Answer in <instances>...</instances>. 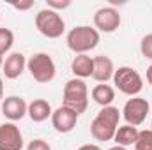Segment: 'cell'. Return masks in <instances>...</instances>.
<instances>
[{
    "mask_svg": "<svg viewBox=\"0 0 152 150\" xmlns=\"http://www.w3.org/2000/svg\"><path fill=\"white\" fill-rule=\"evenodd\" d=\"M120 120V111L115 106H104L96 115L90 124V134L97 141H110L113 140Z\"/></svg>",
    "mask_w": 152,
    "mask_h": 150,
    "instance_id": "obj_1",
    "label": "cell"
},
{
    "mask_svg": "<svg viewBox=\"0 0 152 150\" xmlns=\"http://www.w3.org/2000/svg\"><path fill=\"white\" fill-rule=\"evenodd\" d=\"M99 39L101 36L94 27L80 25L67 34V46L76 55H87L90 50H94L99 44Z\"/></svg>",
    "mask_w": 152,
    "mask_h": 150,
    "instance_id": "obj_2",
    "label": "cell"
},
{
    "mask_svg": "<svg viewBox=\"0 0 152 150\" xmlns=\"http://www.w3.org/2000/svg\"><path fill=\"white\" fill-rule=\"evenodd\" d=\"M62 106L76 111L78 115L85 113L88 106V88L83 79L73 78L64 85V104Z\"/></svg>",
    "mask_w": 152,
    "mask_h": 150,
    "instance_id": "obj_3",
    "label": "cell"
},
{
    "mask_svg": "<svg viewBox=\"0 0 152 150\" xmlns=\"http://www.w3.org/2000/svg\"><path fill=\"white\" fill-rule=\"evenodd\" d=\"M36 28L44 37L58 39L66 30V23L57 11H51L46 7V9H41L36 14Z\"/></svg>",
    "mask_w": 152,
    "mask_h": 150,
    "instance_id": "obj_4",
    "label": "cell"
},
{
    "mask_svg": "<svg viewBox=\"0 0 152 150\" xmlns=\"http://www.w3.org/2000/svg\"><path fill=\"white\" fill-rule=\"evenodd\" d=\"M113 85L126 95L136 97L142 90H143V79L138 74L136 69L129 67V66H122L118 69H115L113 74Z\"/></svg>",
    "mask_w": 152,
    "mask_h": 150,
    "instance_id": "obj_5",
    "label": "cell"
},
{
    "mask_svg": "<svg viewBox=\"0 0 152 150\" xmlns=\"http://www.w3.org/2000/svg\"><path fill=\"white\" fill-rule=\"evenodd\" d=\"M27 69L30 76L37 81V83H50L55 74H57V67L53 58L48 53H36L27 60Z\"/></svg>",
    "mask_w": 152,
    "mask_h": 150,
    "instance_id": "obj_6",
    "label": "cell"
},
{
    "mask_svg": "<svg viewBox=\"0 0 152 150\" xmlns=\"http://www.w3.org/2000/svg\"><path fill=\"white\" fill-rule=\"evenodd\" d=\"M149 111H151L149 101L140 97V95H136V97L127 99V103L124 104V110H122V117H124L127 125L138 127V125H142L145 122Z\"/></svg>",
    "mask_w": 152,
    "mask_h": 150,
    "instance_id": "obj_7",
    "label": "cell"
},
{
    "mask_svg": "<svg viewBox=\"0 0 152 150\" xmlns=\"http://www.w3.org/2000/svg\"><path fill=\"white\" fill-rule=\"evenodd\" d=\"M120 14L118 11L108 5V7H101L96 11L94 14V28L97 32H104V34H112L120 27Z\"/></svg>",
    "mask_w": 152,
    "mask_h": 150,
    "instance_id": "obj_8",
    "label": "cell"
},
{
    "mask_svg": "<svg viewBox=\"0 0 152 150\" xmlns=\"http://www.w3.org/2000/svg\"><path fill=\"white\" fill-rule=\"evenodd\" d=\"M23 134L14 122L0 124V150H21Z\"/></svg>",
    "mask_w": 152,
    "mask_h": 150,
    "instance_id": "obj_9",
    "label": "cell"
},
{
    "mask_svg": "<svg viewBox=\"0 0 152 150\" xmlns=\"http://www.w3.org/2000/svg\"><path fill=\"white\" fill-rule=\"evenodd\" d=\"M78 117H80V115L76 111L66 108V106H60V108H57L55 111L51 113V125L55 127L57 133H62V134L71 133L76 127Z\"/></svg>",
    "mask_w": 152,
    "mask_h": 150,
    "instance_id": "obj_10",
    "label": "cell"
},
{
    "mask_svg": "<svg viewBox=\"0 0 152 150\" xmlns=\"http://www.w3.org/2000/svg\"><path fill=\"white\" fill-rule=\"evenodd\" d=\"M28 110V104L25 103L23 97L20 95H9L2 101V113L5 118H9L11 122H18L21 120Z\"/></svg>",
    "mask_w": 152,
    "mask_h": 150,
    "instance_id": "obj_11",
    "label": "cell"
},
{
    "mask_svg": "<svg viewBox=\"0 0 152 150\" xmlns=\"http://www.w3.org/2000/svg\"><path fill=\"white\" fill-rule=\"evenodd\" d=\"M115 74V66L113 60L106 55H97L94 57V73L92 78L99 83H106L108 79H113Z\"/></svg>",
    "mask_w": 152,
    "mask_h": 150,
    "instance_id": "obj_12",
    "label": "cell"
},
{
    "mask_svg": "<svg viewBox=\"0 0 152 150\" xmlns=\"http://www.w3.org/2000/svg\"><path fill=\"white\" fill-rule=\"evenodd\" d=\"M25 67H27V58H25V55L23 53H11L5 60H4V76L7 78V79H16V78H20V76L23 74V71H25Z\"/></svg>",
    "mask_w": 152,
    "mask_h": 150,
    "instance_id": "obj_13",
    "label": "cell"
},
{
    "mask_svg": "<svg viewBox=\"0 0 152 150\" xmlns=\"http://www.w3.org/2000/svg\"><path fill=\"white\" fill-rule=\"evenodd\" d=\"M71 71L80 79L92 78V73H94V57L76 55L75 58H73V62H71Z\"/></svg>",
    "mask_w": 152,
    "mask_h": 150,
    "instance_id": "obj_14",
    "label": "cell"
},
{
    "mask_svg": "<svg viewBox=\"0 0 152 150\" xmlns=\"http://www.w3.org/2000/svg\"><path fill=\"white\" fill-rule=\"evenodd\" d=\"M51 113H53L51 104L46 99H34L27 110V115L30 117L32 122H44V120L51 118Z\"/></svg>",
    "mask_w": 152,
    "mask_h": 150,
    "instance_id": "obj_15",
    "label": "cell"
},
{
    "mask_svg": "<svg viewBox=\"0 0 152 150\" xmlns=\"http://www.w3.org/2000/svg\"><path fill=\"white\" fill-rule=\"evenodd\" d=\"M138 134H140V131H138L136 127L126 124V125H118V127H117V133H115L113 140L118 147H124V149H126V147H131V145L136 143Z\"/></svg>",
    "mask_w": 152,
    "mask_h": 150,
    "instance_id": "obj_16",
    "label": "cell"
},
{
    "mask_svg": "<svg viewBox=\"0 0 152 150\" xmlns=\"http://www.w3.org/2000/svg\"><path fill=\"white\" fill-rule=\"evenodd\" d=\"M92 99L99 104V106H112L115 99V88L112 85H106V83H99L92 88Z\"/></svg>",
    "mask_w": 152,
    "mask_h": 150,
    "instance_id": "obj_17",
    "label": "cell"
},
{
    "mask_svg": "<svg viewBox=\"0 0 152 150\" xmlns=\"http://www.w3.org/2000/svg\"><path fill=\"white\" fill-rule=\"evenodd\" d=\"M14 44V34L9 28H0V55H5Z\"/></svg>",
    "mask_w": 152,
    "mask_h": 150,
    "instance_id": "obj_18",
    "label": "cell"
},
{
    "mask_svg": "<svg viewBox=\"0 0 152 150\" xmlns=\"http://www.w3.org/2000/svg\"><path fill=\"white\" fill-rule=\"evenodd\" d=\"M134 150H152V131L151 129L140 131L138 140L134 143Z\"/></svg>",
    "mask_w": 152,
    "mask_h": 150,
    "instance_id": "obj_19",
    "label": "cell"
},
{
    "mask_svg": "<svg viewBox=\"0 0 152 150\" xmlns=\"http://www.w3.org/2000/svg\"><path fill=\"white\" fill-rule=\"evenodd\" d=\"M140 51H142V55H143L147 60H152V34H147V36L142 37Z\"/></svg>",
    "mask_w": 152,
    "mask_h": 150,
    "instance_id": "obj_20",
    "label": "cell"
},
{
    "mask_svg": "<svg viewBox=\"0 0 152 150\" xmlns=\"http://www.w3.org/2000/svg\"><path fill=\"white\" fill-rule=\"evenodd\" d=\"M46 5H48V9H51V11H64V9H67L69 5H71V0H46Z\"/></svg>",
    "mask_w": 152,
    "mask_h": 150,
    "instance_id": "obj_21",
    "label": "cell"
},
{
    "mask_svg": "<svg viewBox=\"0 0 152 150\" xmlns=\"http://www.w3.org/2000/svg\"><path fill=\"white\" fill-rule=\"evenodd\" d=\"M27 150H51V147H50L48 141H44V140H41V138H36V140H32V141L28 143Z\"/></svg>",
    "mask_w": 152,
    "mask_h": 150,
    "instance_id": "obj_22",
    "label": "cell"
},
{
    "mask_svg": "<svg viewBox=\"0 0 152 150\" xmlns=\"http://www.w3.org/2000/svg\"><path fill=\"white\" fill-rule=\"evenodd\" d=\"M12 7L18 11H28L34 7V0H25V2H12Z\"/></svg>",
    "mask_w": 152,
    "mask_h": 150,
    "instance_id": "obj_23",
    "label": "cell"
},
{
    "mask_svg": "<svg viewBox=\"0 0 152 150\" xmlns=\"http://www.w3.org/2000/svg\"><path fill=\"white\" fill-rule=\"evenodd\" d=\"M78 150H101L99 145H94V143H87V145H81Z\"/></svg>",
    "mask_w": 152,
    "mask_h": 150,
    "instance_id": "obj_24",
    "label": "cell"
},
{
    "mask_svg": "<svg viewBox=\"0 0 152 150\" xmlns=\"http://www.w3.org/2000/svg\"><path fill=\"white\" fill-rule=\"evenodd\" d=\"M147 81H149V83L152 85V64L149 66V67H147Z\"/></svg>",
    "mask_w": 152,
    "mask_h": 150,
    "instance_id": "obj_25",
    "label": "cell"
},
{
    "mask_svg": "<svg viewBox=\"0 0 152 150\" xmlns=\"http://www.w3.org/2000/svg\"><path fill=\"white\" fill-rule=\"evenodd\" d=\"M4 101V81H2V78H0V103Z\"/></svg>",
    "mask_w": 152,
    "mask_h": 150,
    "instance_id": "obj_26",
    "label": "cell"
},
{
    "mask_svg": "<svg viewBox=\"0 0 152 150\" xmlns=\"http://www.w3.org/2000/svg\"><path fill=\"white\" fill-rule=\"evenodd\" d=\"M108 150H127V149H124V147H118V145H115V147H112V149H108Z\"/></svg>",
    "mask_w": 152,
    "mask_h": 150,
    "instance_id": "obj_27",
    "label": "cell"
},
{
    "mask_svg": "<svg viewBox=\"0 0 152 150\" xmlns=\"http://www.w3.org/2000/svg\"><path fill=\"white\" fill-rule=\"evenodd\" d=\"M4 67V55H0V69Z\"/></svg>",
    "mask_w": 152,
    "mask_h": 150,
    "instance_id": "obj_28",
    "label": "cell"
},
{
    "mask_svg": "<svg viewBox=\"0 0 152 150\" xmlns=\"http://www.w3.org/2000/svg\"><path fill=\"white\" fill-rule=\"evenodd\" d=\"M151 131H152V122H151Z\"/></svg>",
    "mask_w": 152,
    "mask_h": 150,
    "instance_id": "obj_29",
    "label": "cell"
}]
</instances>
